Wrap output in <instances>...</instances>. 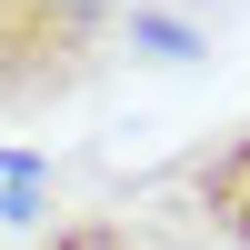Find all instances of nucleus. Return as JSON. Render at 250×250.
Here are the masks:
<instances>
[{
	"instance_id": "f257e3e1",
	"label": "nucleus",
	"mask_w": 250,
	"mask_h": 250,
	"mask_svg": "<svg viewBox=\"0 0 250 250\" xmlns=\"http://www.w3.org/2000/svg\"><path fill=\"white\" fill-rule=\"evenodd\" d=\"M140 0H0V120L60 110L120 50Z\"/></svg>"
},
{
	"instance_id": "7ed1b4c3",
	"label": "nucleus",
	"mask_w": 250,
	"mask_h": 250,
	"mask_svg": "<svg viewBox=\"0 0 250 250\" xmlns=\"http://www.w3.org/2000/svg\"><path fill=\"white\" fill-rule=\"evenodd\" d=\"M40 210H50V160L0 150V220H40Z\"/></svg>"
},
{
	"instance_id": "f03ea898",
	"label": "nucleus",
	"mask_w": 250,
	"mask_h": 250,
	"mask_svg": "<svg viewBox=\"0 0 250 250\" xmlns=\"http://www.w3.org/2000/svg\"><path fill=\"white\" fill-rule=\"evenodd\" d=\"M180 180H190V210L210 220L230 250H250V130H230L220 150H200Z\"/></svg>"
},
{
	"instance_id": "20e7f679",
	"label": "nucleus",
	"mask_w": 250,
	"mask_h": 250,
	"mask_svg": "<svg viewBox=\"0 0 250 250\" xmlns=\"http://www.w3.org/2000/svg\"><path fill=\"white\" fill-rule=\"evenodd\" d=\"M30 250H160L150 230H130V220H50Z\"/></svg>"
}]
</instances>
